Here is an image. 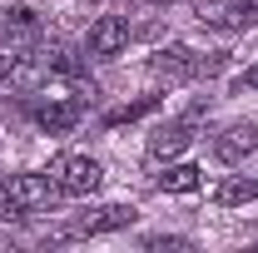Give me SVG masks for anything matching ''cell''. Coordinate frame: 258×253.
<instances>
[{"label":"cell","mask_w":258,"mask_h":253,"mask_svg":"<svg viewBox=\"0 0 258 253\" xmlns=\"http://www.w3.org/2000/svg\"><path fill=\"white\" fill-rule=\"evenodd\" d=\"M50 179L60 184V194H75V199H85V194H95L104 184V169H99L90 154H60L50 164Z\"/></svg>","instance_id":"1"},{"label":"cell","mask_w":258,"mask_h":253,"mask_svg":"<svg viewBox=\"0 0 258 253\" xmlns=\"http://www.w3.org/2000/svg\"><path fill=\"white\" fill-rule=\"evenodd\" d=\"M194 15L209 30H248L258 20V5L253 0H194Z\"/></svg>","instance_id":"2"},{"label":"cell","mask_w":258,"mask_h":253,"mask_svg":"<svg viewBox=\"0 0 258 253\" xmlns=\"http://www.w3.org/2000/svg\"><path fill=\"white\" fill-rule=\"evenodd\" d=\"M5 189H10V199H15L25 214H45V209H55V199H60V184H55L50 174H15Z\"/></svg>","instance_id":"3"},{"label":"cell","mask_w":258,"mask_h":253,"mask_svg":"<svg viewBox=\"0 0 258 253\" xmlns=\"http://www.w3.org/2000/svg\"><path fill=\"white\" fill-rule=\"evenodd\" d=\"M154 70H159L164 80H194V75H214L219 60H204V55H194L189 45H169L154 55Z\"/></svg>","instance_id":"4"},{"label":"cell","mask_w":258,"mask_h":253,"mask_svg":"<svg viewBox=\"0 0 258 253\" xmlns=\"http://www.w3.org/2000/svg\"><path fill=\"white\" fill-rule=\"evenodd\" d=\"M139 219V209H129V204H104L95 214H85V219L75 223L64 238H95V233H114V228H129V223Z\"/></svg>","instance_id":"5"},{"label":"cell","mask_w":258,"mask_h":253,"mask_svg":"<svg viewBox=\"0 0 258 253\" xmlns=\"http://www.w3.org/2000/svg\"><path fill=\"white\" fill-rule=\"evenodd\" d=\"M124 45H129V25L119 15H99L95 25H90V40H85V50H90L95 60H114Z\"/></svg>","instance_id":"6"},{"label":"cell","mask_w":258,"mask_h":253,"mask_svg":"<svg viewBox=\"0 0 258 253\" xmlns=\"http://www.w3.org/2000/svg\"><path fill=\"white\" fill-rule=\"evenodd\" d=\"M248 154H258V124H233L214 139V159L219 164H243Z\"/></svg>","instance_id":"7"},{"label":"cell","mask_w":258,"mask_h":253,"mask_svg":"<svg viewBox=\"0 0 258 253\" xmlns=\"http://www.w3.org/2000/svg\"><path fill=\"white\" fill-rule=\"evenodd\" d=\"M40 35V15H35L30 5H10V10H0V45H25Z\"/></svg>","instance_id":"8"},{"label":"cell","mask_w":258,"mask_h":253,"mask_svg":"<svg viewBox=\"0 0 258 253\" xmlns=\"http://www.w3.org/2000/svg\"><path fill=\"white\" fill-rule=\"evenodd\" d=\"M189 144H194V129H189V119L159 124L154 134H149V159H174V154H184Z\"/></svg>","instance_id":"9"},{"label":"cell","mask_w":258,"mask_h":253,"mask_svg":"<svg viewBox=\"0 0 258 253\" xmlns=\"http://www.w3.org/2000/svg\"><path fill=\"white\" fill-rule=\"evenodd\" d=\"M80 109L85 104H75V99H50V104L35 109V124L45 129V134H70V129L80 124Z\"/></svg>","instance_id":"10"},{"label":"cell","mask_w":258,"mask_h":253,"mask_svg":"<svg viewBox=\"0 0 258 253\" xmlns=\"http://www.w3.org/2000/svg\"><path fill=\"white\" fill-rule=\"evenodd\" d=\"M258 199V179L253 174H233V179H224L219 189H214V204H224V209H233V204H253Z\"/></svg>","instance_id":"11"},{"label":"cell","mask_w":258,"mask_h":253,"mask_svg":"<svg viewBox=\"0 0 258 253\" xmlns=\"http://www.w3.org/2000/svg\"><path fill=\"white\" fill-rule=\"evenodd\" d=\"M199 184H204V179H199V169H194V164H169V169L159 174V189H164V194H194Z\"/></svg>","instance_id":"12"},{"label":"cell","mask_w":258,"mask_h":253,"mask_svg":"<svg viewBox=\"0 0 258 253\" xmlns=\"http://www.w3.org/2000/svg\"><path fill=\"white\" fill-rule=\"evenodd\" d=\"M154 109H159V95H144V99H134V104H119V109H109V114H104V124L119 129V124H134V119L154 114Z\"/></svg>","instance_id":"13"},{"label":"cell","mask_w":258,"mask_h":253,"mask_svg":"<svg viewBox=\"0 0 258 253\" xmlns=\"http://www.w3.org/2000/svg\"><path fill=\"white\" fill-rule=\"evenodd\" d=\"M35 80V70L20 55H0V85H30Z\"/></svg>","instance_id":"14"},{"label":"cell","mask_w":258,"mask_h":253,"mask_svg":"<svg viewBox=\"0 0 258 253\" xmlns=\"http://www.w3.org/2000/svg\"><path fill=\"white\" fill-rule=\"evenodd\" d=\"M15 219H25V209H20V204L10 199V189L0 184V223H15Z\"/></svg>","instance_id":"15"},{"label":"cell","mask_w":258,"mask_h":253,"mask_svg":"<svg viewBox=\"0 0 258 253\" xmlns=\"http://www.w3.org/2000/svg\"><path fill=\"white\" fill-rule=\"evenodd\" d=\"M144 248H149V253H184V248H189V238H149Z\"/></svg>","instance_id":"16"},{"label":"cell","mask_w":258,"mask_h":253,"mask_svg":"<svg viewBox=\"0 0 258 253\" xmlns=\"http://www.w3.org/2000/svg\"><path fill=\"white\" fill-rule=\"evenodd\" d=\"M233 90H258V65H248V70L233 80Z\"/></svg>","instance_id":"17"},{"label":"cell","mask_w":258,"mask_h":253,"mask_svg":"<svg viewBox=\"0 0 258 253\" xmlns=\"http://www.w3.org/2000/svg\"><path fill=\"white\" fill-rule=\"evenodd\" d=\"M144 5H169V0H144Z\"/></svg>","instance_id":"18"}]
</instances>
